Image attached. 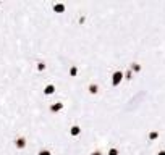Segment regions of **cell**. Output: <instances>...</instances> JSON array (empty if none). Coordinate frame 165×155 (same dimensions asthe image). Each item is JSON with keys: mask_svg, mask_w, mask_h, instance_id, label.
I'll list each match as a JSON object with an SVG mask.
<instances>
[{"mask_svg": "<svg viewBox=\"0 0 165 155\" xmlns=\"http://www.w3.org/2000/svg\"><path fill=\"white\" fill-rule=\"evenodd\" d=\"M122 79H123V73L122 71H115V73H113V76H112V84L118 86L122 83Z\"/></svg>", "mask_w": 165, "mask_h": 155, "instance_id": "1", "label": "cell"}, {"mask_svg": "<svg viewBox=\"0 0 165 155\" xmlns=\"http://www.w3.org/2000/svg\"><path fill=\"white\" fill-rule=\"evenodd\" d=\"M15 146L18 147V149H24V146H26V139H24V137H18V139L15 141Z\"/></svg>", "mask_w": 165, "mask_h": 155, "instance_id": "2", "label": "cell"}, {"mask_svg": "<svg viewBox=\"0 0 165 155\" xmlns=\"http://www.w3.org/2000/svg\"><path fill=\"white\" fill-rule=\"evenodd\" d=\"M54 92H55V86L54 84H49V86H45V87H44V94L52 95Z\"/></svg>", "mask_w": 165, "mask_h": 155, "instance_id": "3", "label": "cell"}, {"mask_svg": "<svg viewBox=\"0 0 165 155\" xmlns=\"http://www.w3.org/2000/svg\"><path fill=\"white\" fill-rule=\"evenodd\" d=\"M62 108H63V103H62V102H57V103H54V105L50 107V112L55 113V112H60Z\"/></svg>", "mask_w": 165, "mask_h": 155, "instance_id": "4", "label": "cell"}, {"mask_svg": "<svg viewBox=\"0 0 165 155\" xmlns=\"http://www.w3.org/2000/svg\"><path fill=\"white\" fill-rule=\"evenodd\" d=\"M79 133H81V128H79L78 124L71 126V129H70V134H71V136H79Z\"/></svg>", "mask_w": 165, "mask_h": 155, "instance_id": "5", "label": "cell"}, {"mask_svg": "<svg viewBox=\"0 0 165 155\" xmlns=\"http://www.w3.org/2000/svg\"><path fill=\"white\" fill-rule=\"evenodd\" d=\"M54 10L58 11V13H62V11H65V5L63 3H55L54 5Z\"/></svg>", "mask_w": 165, "mask_h": 155, "instance_id": "6", "label": "cell"}, {"mask_svg": "<svg viewBox=\"0 0 165 155\" xmlns=\"http://www.w3.org/2000/svg\"><path fill=\"white\" fill-rule=\"evenodd\" d=\"M89 92H91V94H97V92H99L97 84H91V86H89Z\"/></svg>", "mask_w": 165, "mask_h": 155, "instance_id": "7", "label": "cell"}, {"mask_svg": "<svg viewBox=\"0 0 165 155\" xmlns=\"http://www.w3.org/2000/svg\"><path fill=\"white\" fill-rule=\"evenodd\" d=\"M70 74H71V76H76V74H78V68H76V66H71Z\"/></svg>", "mask_w": 165, "mask_h": 155, "instance_id": "8", "label": "cell"}, {"mask_svg": "<svg viewBox=\"0 0 165 155\" xmlns=\"http://www.w3.org/2000/svg\"><path fill=\"white\" fill-rule=\"evenodd\" d=\"M157 137H159V133H157V131H152V133L149 134V139H157Z\"/></svg>", "mask_w": 165, "mask_h": 155, "instance_id": "9", "label": "cell"}, {"mask_svg": "<svg viewBox=\"0 0 165 155\" xmlns=\"http://www.w3.org/2000/svg\"><path fill=\"white\" fill-rule=\"evenodd\" d=\"M37 70H39V71H44V70H45V63H42V61L37 63Z\"/></svg>", "mask_w": 165, "mask_h": 155, "instance_id": "10", "label": "cell"}, {"mask_svg": "<svg viewBox=\"0 0 165 155\" xmlns=\"http://www.w3.org/2000/svg\"><path fill=\"white\" fill-rule=\"evenodd\" d=\"M109 155H118V150H117V149H110V150H109Z\"/></svg>", "mask_w": 165, "mask_h": 155, "instance_id": "11", "label": "cell"}, {"mask_svg": "<svg viewBox=\"0 0 165 155\" xmlns=\"http://www.w3.org/2000/svg\"><path fill=\"white\" fill-rule=\"evenodd\" d=\"M37 155H50V152H49V150H41Z\"/></svg>", "mask_w": 165, "mask_h": 155, "instance_id": "12", "label": "cell"}, {"mask_svg": "<svg viewBox=\"0 0 165 155\" xmlns=\"http://www.w3.org/2000/svg\"><path fill=\"white\" fill-rule=\"evenodd\" d=\"M133 70H134V71H139V70H141V68H139L138 65H133Z\"/></svg>", "mask_w": 165, "mask_h": 155, "instance_id": "13", "label": "cell"}, {"mask_svg": "<svg viewBox=\"0 0 165 155\" xmlns=\"http://www.w3.org/2000/svg\"><path fill=\"white\" fill-rule=\"evenodd\" d=\"M91 155H102V153H100V152H92Z\"/></svg>", "mask_w": 165, "mask_h": 155, "instance_id": "14", "label": "cell"}, {"mask_svg": "<svg viewBox=\"0 0 165 155\" xmlns=\"http://www.w3.org/2000/svg\"><path fill=\"white\" fill-rule=\"evenodd\" d=\"M157 155H165V150H160V152H159Z\"/></svg>", "mask_w": 165, "mask_h": 155, "instance_id": "15", "label": "cell"}]
</instances>
